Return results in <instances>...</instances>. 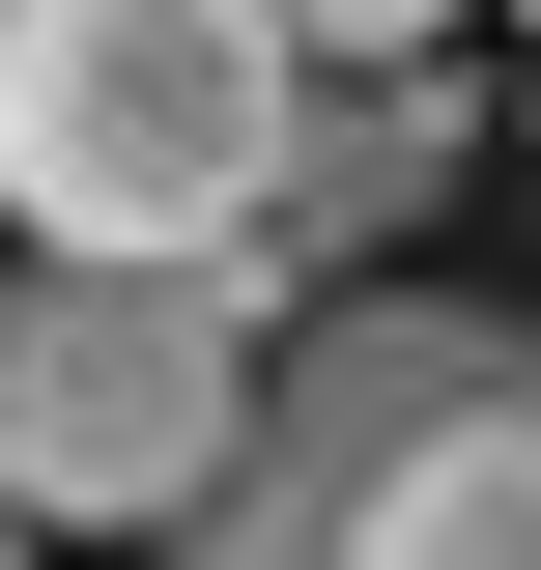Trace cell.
Returning a JSON list of instances; mask_svg holds the SVG:
<instances>
[{
    "label": "cell",
    "instance_id": "cell-1",
    "mask_svg": "<svg viewBox=\"0 0 541 570\" xmlns=\"http://www.w3.org/2000/svg\"><path fill=\"white\" fill-rule=\"evenodd\" d=\"M314 115L257 0H0V228L29 257H257V171Z\"/></svg>",
    "mask_w": 541,
    "mask_h": 570
},
{
    "label": "cell",
    "instance_id": "cell-2",
    "mask_svg": "<svg viewBox=\"0 0 541 570\" xmlns=\"http://www.w3.org/2000/svg\"><path fill=\"white\" fill-rule=\"evenodd\" d=\"M257 257H0V513L171 542L257 428Z\"/></svg>",
    "mask_w": 541,
    "mask_h": 570
},
{
    "label": "cell",
    "instance_id": "cell-3",
    "mask_svg": "<svg viewBox=\"0 0 541 570\" xmlns=\"http://www.w3.org/2000/svg\"><path fill=\"white\" fill-rule=\"evenodd\" d=\"M456 142H484V86H314V115H285V171H257V314H285V257H371V228H427L456 200Z\"/></svg>",
    "mask_w": 541,
    "mask_h": 570
},
{
    "label": "cell",
    "instance_id": "cell-4",
    "mask_svg": "<svg viewBox=\"0 0 541 570\" xmlns=\"http://www.w3.org/2000/svg\"><path fill=\"white\" fill-rule=\"evenodd\" d=\"M342 570H541V343H513V371H456V400L371 456Z\"/></svg>",
    "mask_w": 541,
    "mask_h": 570
},
{
    "label": "cell",
    "instance_id": "cell-5",
    "mask_svg": "<svg viewBox=\"0 0 541 570\" xmlns=\"http://www.w3.org/2000/svg\"><path fill=\"white\" fill-rule=\"evenodd\" d=\"M285 58H427V29H456V0H257Z\"/></svg>",
    "mask_w": 541,
    "mask_h": 570
},
{
    "label": "cell",
    "instance_id": "cell-6",
    "mask_svg": "<svg viewBox=\"0 0 541 570\" xmlns=\"http://www.w3.org/2000/svg\"><path fill=\"white\" fill-rule=\"evenodd\" d=\"M0 570H29V513H0Z\"/></svg>",
    "mask_w": 541,
    "mask_h": 570
},
{
    "label": "cell",
    "instance_id": "cell-7",
    "mask_svg": "<svg viewBox=\"0 0 541 570\" xmlns=\"http://www.w3.org/2000/svg\"><path fill=\"white\" fill-rule=\"evenodd\" d=\"M513 29H541V0H513Z\"/></svg>",
    "mask_w": 541,
    "mask_h": 570
}]
</instances>
